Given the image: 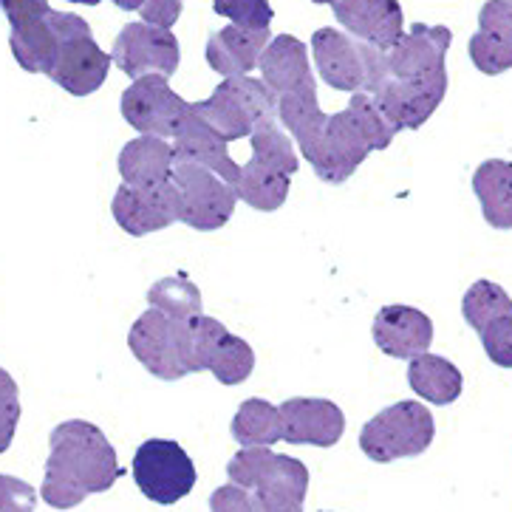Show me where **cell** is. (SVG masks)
I'll return each instance as SVG.
<instances>
[{
  "label": "cell",
  "mask_w": 512,
  "mask_h": 512,
  "mask_svg": "<svg viewBox=\"0 0 512 512\" xmlns=\"http://www.w3.org/2000/svg\"><path fill=\"white\" fill-rule=\"evenodd\" d=\"M453 32L447 26L416 23L385 51L388 74L371 91L397 131H416L436 114L447 94V49Z\"/></svg>",
  "instance_id": "6da1fadb"
},
{
  "label": "cell",
  "mask_w": 512,
  "mask_h": 512,
  "mask_svg": "<svg viewBox=\"0 0 512 512\" xmlns=\"http://www.w3.org/2000/svg\"><path fill=\"white\" fill-rule=\"evenodd\" d=\"M46 479L40 498L54 510H71L88 496L105 493L122 476L114 445L97 425L68 419L51 430Z\"/></svg>",
  "instance_id": "7a4b0ae2"
},
{
  "label": "cell",
  "mask_w": 512,
  "mask_h": 512,
  "mask_svg": "<svg viewBox=\"0 0 512 512\" xmlns=\"http://www.w3.org/2000/svg\"><path fill=\"white\" fill-rule=\"evenodd\" d=\"M190 111L207 122L227 142L249 139V133L264 122L278 119V94L255 77H224L213 97L204 102H190Z\"/></svg>",
  "instance_id": "3957f363"
},
{
  "label": "cell",
  "mask_w": 512,
  "mask_h": 512,
  "mask_svg": "<svg viewBox=\"0 0 512 512\" xmlns=\"http://www.w3.org/2000/svg\"><path fill=\"white\" fill-rule=\"evenodd\" d=\"M312 54L317 74L334 91L371 94L388 74L385 51L340 29H317L312 37Z\"/></svg>",
  "instance_id": "277c9868"
},
{
  "label": "cell",
  "mask_w": 512,
  "mask_h": 512,
  "mask_svg": "<svg viewBox=\"0 0 512 512\" xmlns=\"http://www.w3.org/2000/svg\"><path fill=\"white\" fill-rule=\"evenodd\" d=\"M433 436H436L433 413L422 402L402 399L365 422L360 430V447L371 462L388 464L422 456L433 442Z\"/></svg>",
  "instance_id": "5b68a950"
},
{
  "label": "cell",
  "mask_w": 512,
  "mask_h": 512,
  "mask_svg": "<svg viewBox=\"0 0 512 512\" xmlns=\"http://www.w3.org/2000/svg\"><path fill=\"white\" fill-rule=\"evenodd\" d=\"M57 29H60V46L51 63L49 77L60 88H66L71 97H88L108 80L111 71V54L97 46L91 26L80 15L57 12Z\"/></svg>",
  "instance_id": "8992f818"
},
{
  "label": "cell",
  "mask_w": 512,
  "mask_h": 512,
  "mask_svg": "<svg viewBox=\"0 0 512 512\" xmlns=\"http://www.w3.org/2000/svg\"><path fill=\"white\" fill-rule=\"evenodd\" d=\"M173 182L182 199V224L196 232L221 230L235 213L238 196L218 173L173 153Z\"/></svg>",
  "instance_id": "52a82bcc"
},
{
  "label": "cell",
  "mask_w": 512,
  "mask_h": 512,
  "mask_svg": "<svg viewBox=\"0 0 512 512\" xmlns=\"http://www.w3.org/2000/svg\"><path fill=\"white\" fill-rule=\"evenodd\" d=\"M196 464L173 439H148L133 456V481L153 504H179L196 487Z\"/></svg>",
  "instance_id": "ba28073f"
},
{
  "label": "cell",
  "mask_w": 512,
  "mask_h": 512,
  "mask_svg": "<svg viewBox=\"0 0 512 512\" xmlns=\"http://www.w3.org/2000/svg\"><path fill=\"white\" fill-rule=\"evenodd\" d=\"M187 105L190 102L182 100L170 88L167 77L145 74L125 88L119 108L133 131L145 133V136H159V139H173L182 116L187 114Z\"/></svg>",
  "instance_id": "9c48e42d"
},
{
  "label": "cell",
  "mask_w": 512,
  "mask_h": 512,
  "mask_svg": "<svg viewBox=\"0 0 512 512\" xmlns=\"http://www.w3.org/2000/svg\"><path fill=\"white\" fill-rule=\"evenodd\" d=\"M179 40L170 29L150 26V23H128L114 40L111 60L122 68L128 77L139 80L145 74H162L170 77L179 68Z\"/></svg>",
  "instance_id": "30bf717a"
},
{
  "label": "cell",
  "mask_w": 512,
  "mask_h": 512,
  "mask_svg": "<svg viewBox=\"0 0 512 512\" xmlns=\"http://www.w3.org/2000/svg\"><path fill=\"white\" fill-rule=\"evenodd\" d=\"M111 213H114L116 224L133 238L162 232L182 218L179 187L173 182V176L167 182L156 184V187L122 184L116 190L114 201H111Z\"/></svg>",
  "instance_id": "8fae6325"
},
{
  "label": "cell",
  "mask_w": 512,
  "mask_h": 512,
  "mask_svg": "<svg viewBox=\"0 0 512 512\" xmlns=\"http://www.w3.org/2000/svg\"><path fill=\"white\" fill-rule=\"evenodd\" d=\"M368 153L371 148L365 142L363 131L346 108L326 119V128L320 133L317 145L306 153V159L323 182L340 184L357 173V167L368 159Z\"/></svg>",
  "instance_id": "7c38bea8"
},
{
  "label": "cell",
  "mask_w": 512,
  "mask_h": 512,
  "mask_svg": "<svg viewBox=\"0 0 512 512\" xmlns=\"http://www.w3.org/2000/svg\"><path fill=\"white\" fill-rule=\"evenodd\" d=\"M128 346L133 357L148 368L156 380L176 382L187 377V368L182 360V334L179 323L170 320L167 314L150 306L131 326Z\"/></svg>",
  "instance_id": "4fadbf2b"
},
{
  "label": "cell",
  "mask_w": 512,
  "mask_h": 512,
  "mask_svg": "<svg viewBox=\"0 0 512 512\" xmlns=\"http://www.w3.org/2000/svg\"><path fill=\"white\" fill-rule=\"evenodd\" d=\"M281 411V439L289 445L334 447L343 439L346 416L331 399L295 397L278 405Z\"/></svg>",
  "instance_id": "5bb4252c"
},
{
  "label": "cell",
  "mask_w": 512,
  "mask_h": 512,
  "mask_svg": "<svg viewBox=\"0 0 512 512\" xmlns=\"http://www.w3.org/2000/svg\"><path fill=\"white\" fill-rule=\"evenodd\" d=\"M337 23L351 37L388 51L405 34V15L399 0H334Z\"/></svg>",
  "instance_id": "9a60e30c"
},
{
  "label": "cell",
  "mask_w": 512,
  "mask_h": 512,
  "mask_svg": "<svg viewBox=\"0 0 512 512\" xmlns=\"http://www.w3.org/2000/svg\"><path fill=\"white\" fill-rule=\"evenodd\" d=\"M371 334L382 354L397 360H413L425 354L433 343V320L416 306L394 303L377 312Z\"/></svg>",
  "instance_id": "2e32d148"
},
{
  "label": "cell",
  "mask_w": 512,
  "mask_h": 512,
  "mask_svg": "<svg viewBox=\"0 0 512 512\" xmlns=\"http://www.w3.org/2000/svg\"><path fill=\"white\" fill-rule=\"evenodd\" d=\"M258 68H261V80L278 97L317 91L312 66H309V49H306L303 40L292 37V34L272 37L266 43L261 60H258Z\"/></svg>",
  "instance_id": "e0dca14e"
},
{
  "label": "cell",
  "mask_w": 512,
  "mask_h": 512,
  "mask_svg": "<svg viewBox=\"0 0 512 512\" xmlns=\"http://www.w3.org/2000/svg\"><path fill=\"white\" fill-rule=\"evenodd\" d=\"M470 60L481 74L496 77L512 68V3L487 0L479 12V32L470 37Z\"/></svg>",
  "instance_id": "ac0fdd59"
},
{
  "label": "cell",
  "mask_w": 512,
  "mask_h": 512,
  "mask_svg": "<svg viewBox=\"0 0 512 512\" xmlns=\"http://www.w3.org/2000/svg\"><path fill=\"white\" fill-rule=\"evenodd\" d=\"M227 145H230V142H227L224 136H218L207 122H201L199 116L190 111V105H187V114L182 116L179 128L173 133V153H176V156H184V159H193V162H199V165L204 167H210V170L218 173L224 182L235 184L241 167L232 162Z\"/></svg>",
  "instance_id": "d6986e66"
},
{
  "label": "cell",
  "mask_w": 512,
  "mask_h": 512,
  "mask_svg": "<svg viewBox=\"0 0 512 512\" xmlns=\"http://www.w3.org/2000/svg\"><path fill=\"white\" fill-rule=\"evenodd\" d=\"M272 40L269 29H244V26H227L210 34L207 40V63L221 77H241L258 68L266 43Z\"/></svg>",
  "instance_id": "ffe728a7"
},
{
  "label": "cell",
  "mask_w": 512,
  "mask_h": 512,
  "mask_svg": "<svg viewBox=\"0 0 512 512\" xmlns=\"http://www.w3.org/2000/svg\"><path fill=\"white\" fill-rule=\"evenodd\" d=\"M119 176L128 187H156L173 176V145L159 136H136L119 150Z\"/></svg>",
  "instance_id": "44dd1931"
},
{
  "label": "cell",
  "mask_w": 512,
  "mask_h": 512,
  "mask_svg": "<svg viewBox=\"0 0 512 512\" xmlns=\"http://www.w3.org/2000/svg\"><path fill=\"white\" fill-rule=\"evenodd\" d=\"M12 54L20 68L32 74H49L51 63L60 46V29H57V12L49 9L46 15L26 20L12 26Z\"/></svg>",
  "instance_id": "7402d4cb"
},
{
  "label": "cell",
  "mask_w": 512,
  "mask_h": 512,
  "mask_svg": "<svg viewBox=\"0 0 512 512\" xmlns=\"http://www.w3.org/2000/svg\"><path fill=\"white\" fill-rule=\"evenodd\" d=\"M473 193L493 230H512V162L487 159L473 173Z\"/></svg>",
  "instance_id": "603a6c76"
},
{
  "label": "cell",
  "mask_w": 512,
  "mask_h": 512,
  "mask_svg": "<svg viewBox=\"0 0 512 512\" xmlns=\"http://www.w3.org/2000/svg\"><path fill=\"white\" fill-rule=\"evenodd\" d=\"M408 382H411L413 394L422 397L430 405H450L462 397L464 377L456 365L439 357V354H419L408 365Z\"/></svg>",
  "instance_id": "cb8c5ba5"
},
{
  "label": "cell",
  "mask_w": 512,
  "mask_h": 512,
  "mask_svg": "<svg viewBox=\"0 0 512 512\" xmlns=\"http://www.w3.org/2000/svg\"><path fill=\"white\" fill-rule=\"evenodd\" d=\"M289 187H292V176L261 165L255 159H249L247 165L241 167L238 179L232 184L235 196L247 201L252 210H261V213L281 210L286 199H289Z\"/></svg>",
  "instance_id": "d4e9b609"
},
{
  "label": "cell",
  "mask_w": 512,
  "mask_h": 512,
  "mask_svg": "<svg viewBox=\"0 0 512 512\" xmlns=\"http://www.w3.org/2000/svg\"><path fill=\"white\" fill-rule=\"evenodd\" d=\"M326 119H329V116L320 111L317 91L278 97V122H283V128L289 131L292 142H298V148L303 156L317 145L320 133L326 128Z\"/></svg>",
  "instance_id": "484cf974"
},
{
  "label": "cell",
  "mask_w": 512,
  "mask_h": 512,
  "mask_svg": "<svg viewBox=\"0 0 512 512\" xmlns=\"http://www.w3.org/2000/svg\"><path fill=\"white\" fill-rule=\"evenodd\" d=\"M232 439L244 447H272L281 442V411L266 399L252 397L241 402L232 419Z\"/></svg>",
  "instance_id": "4316f807"
},
{
  "label": "cell",
  "mask_w": 512,
  "mask_h": 512,
  "mask_svg": "<svg viewBox=\"0 0 512 512\" xmlns=\"http://www.w3.org/2000/svg\"><path fill=\"white\" fill-rule=\"evenodd\" d=\"M148 303L153 309L167 314L170 320L182 323L201 314V292L196 283L190 281L184 272H176L170 278H162L148 289Z\"/></svg>",
  "instance_id": "83f0119b"
},
{
  "label": "cell",
  "mask_w": 512,
  "mask_h": 512,
  "mask_svg": "<svg viewBox=\"0 0 512 512\" xmlns=\"http://www.w3.org/2000/svg\"><path fill=\"white\" fill-rule=\"evenodd\" d=\"M255 368V351L247 340L235 337L232 331H224L221 340L215 343L207 360V371L213 374L221 385H241L249 380Z\"/></svg>",
  "instance_id": "f1b7e54d"
},
{
  "label": "cell",
  "mask_w": 512,
  "mask_h": 512,
  "mask_svg": "<svg viewBox=\"0 0 512 512\" xmlns=\"http://www.w3.org/2000/svg\"><path fill=\"white\" fill-rule=\"evenodd\" d=\"M227 331L224 323H218L215 317H207L201 312L190 320L179 323V334H182V360L187 374H199L207 371V360H210V351L221 340V334Z\"/></svg>",
  "instance_id": "f546056e"
},
{
  "label": "cell",
  "mask_w": 512,
  "mask_h": 512,
  "mask_svg": "<svg viewBox=\"0 0 512 512\" xmlns=\"http://www.w3.org/2000/svg\"><path fill=\"white\" fill-rule=\"evenodd\" d=\"M249 145H252V159L261 162V165L272 167V170H281L286 176H295L298 173V153L292 145V136L278 128V119L264 122L261 128L249 133Z\"/></svg>",
  "instance_id": "4dcf8cb0"
},
{
  "label": "cell",
  "mask_w": 512,
  "mask_h": 512,
  "mask_svg": "<svg viewBox=\"0 0 512 512\" xmlns=\"http://www.w3.org/2000/svg\"><path fill=\"white\" fill-rule=\"evenodd\" d=\"M462 314L470 323V329L479 334L490 320H496L501 314H512V298L507 295L504 286L493 281H476L462 298Z\"/></svg>",
  "instance_id": "1f68e13d"
},
{
  "label": "cell",
  "mask_w": 512,
  "mask_h": 512,
  "mask_svg": "<svg viewBox=\"0 0 512 512\" xmlns=\"http://www.w3.org/2000/svg\"><path fill=\"white\" fill-rule=\"evenodd\" d=\"M348 111L354 116V122L360 125L365 142L371 150H385L391 148V142L397 139V128L388 122V116L382 114L380 105L371 100V94L365 91H354L351 102H348Z\"/></svg>",
  "instance_id": "d6a6232c"
},
{
  "label": "cell",
  "mask_w": 512,
  "mask_h": 512,
  "mask_svg": "<svg viewBox=\"0 0 512 512\" xmlns=\"http://www.w3.org/2000/svg\"><path fill=\"white\" fill-rule=\"evenodd\" d=\"M215 15L230 17L235 26L244 29H269L272 23V6L269 0H213Z\"/></svg>",
  "instance_id": "836d02e7"
},
{
  "label": "cell",
  "mask_w": 512,
  "mask_h": 512,
  "mask_svg": "<svg viewBox=\"0 0 512 512\" xmlns=\"http://www.w3.org/2000/svg\"><path fill=\"white\" fill-rule=\"evenodd\" d=\"M479 337L490 363H496L498 368H512V314H501L490 320L479 331Z\"/></svg>",
  "instance_id": "e575fe53"
},
{
  "label": "cell",
  "mask_w": 512,
  "mask_h": 512,
  "mask_svg": "<svg viewBox=\"0 0 512 512\" xmlns=\"http://www.w3.org/2000/svg\"><path fill=\"white\" fill-rule=\"evenodd\" d=\"M17 422H20V397L17 382L9 371L0 368V453H6L15 439Z\"/></svg>",
  "instance_id": "d590c367"
},
{
  "label": "cell",
  "mask_w": 512,
  "mask_h": 512,
  "mask_svg": "<svg viewBox=\"0 0 512 512\" xmlns=\"http://www.w3.org/2000/svg\"><path fill=\"white\" fill-rule=\"evenodd\" d=\"M37 490L29 481L0 473V512H34Z\"/></svg>",
  "instance_id": "8d00e7d4"
},
{
  "label": "cell",
  "mask_w": 512,
  "mask_h": 512,
  "mask_svg": "<svg viewBox=\"0 0 512 512\" xmlns=\"http://www.w3.org/2000/svg\"><path fill=\"white\" fill-rule=\"evenodd\" d=\"M252 493V512H303L306 496L292 490H249Z\"/></svg>",
  "instance_id": "74e56055"
},
{
  "label": "cell",
  "mask_w": 512,
  "mask_h": 512,
  "mask_svg": "<svg viewBox=\"0 0 512 512\" xmlns=\"http://www.w3.org/2000/svg\"><path fill=\"white\" fill-rule=\"evenodd\" d=\"M184 0H142L139 6V15L150 26H162V29H170L179 17H182Z\"/></svg>",
  "instance_id": "f35d334b"
},
{
  "label": "cell",
  "mask_w": 512,
  "mask_h": 512,
  "mask_svg": "<svg viewBox=\"0 0 512 512\" xmlns=\"http://www.w3.org/2000/svg\"><path fill=\"white\" fill-rule=\"evenodd\" d=\"M210 512H252V493L238 484H224L210 496Z\"/></svg>",
  "instance_id": "ab89813d"
},
{
  "label": "cell",
  "mask_w": 512,
  "mask_h": 512,
  "mask_svg": "<svg viewBox=\"0 0 512 512\" xmlns=\"http://www.w3.org/2000/svg\"><path fill=\"white\" fill-rule=\"evenodd\" d=\"M0 6H3V12H6L12 26L49 12V0H0Z\"/></svg>",
  "instance_id": "60d3db41"
},
{
  "label": "cell",
  "mask_w": 512,
  "mask_h": 512,
  "mask_svg": "<svg viewBox=\"0 0 512 512\" xmlns=\"http://www.w3.org/2000/svg\"><path fill=\"white\" fill-rule=\"evenodd\" d=\"M111 3H116L125 12H139V6H142V0H111Z\"/></svg>",
  "instance_id": "b9f144b4"
},
{
  "label": "cell",
  "mask_w": 512,
  "mask_h": 512,
  "mask_svg": "<svg viewBox=\"0 0 512 512\" xmlns=\"http://www.w3.org/2000/svg\"><path fill=\"white\" fill-rule=\"evenodd\" d=\"M68 3H85V6H97L102 0H68Z\"/></svg>",
  "instance_id": "7bdbcfd3"
},
{
  "label": "cell",
  "mask_w": 512,
  "mask_h": 512,
  "mask_svg": "<svg viewBox=\"0 0 512 512\" xmlns=\"http://www.w3.org/2000/svg\"><path fill=\"white\" fill-rule=\"evenodd\" d=\"M312 3H334V0H312Z\"/></svg>",
  "instance_id": "ee69618b"
},
{
  "label": "cell",
  "mask_w": 512,
  "mask_h": 512,
  "mask_svg": "<svg viewBox=\"0 0 512 512\" xmlns=\"http://www.w3.org/2000/svg\"><path fill=\"white\" fill-rule=\"evenodd\" d=\"M507 3H512V0H507Z\"/></svg>",
  "instance_id": "f6af8a7d"
}]
</instances>
